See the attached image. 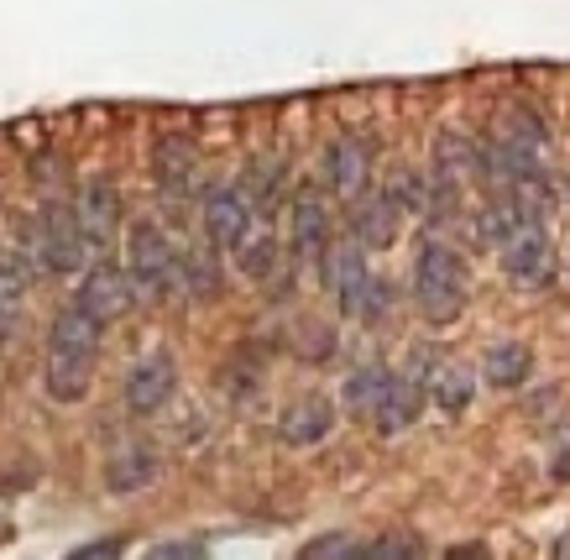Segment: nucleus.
<instances>
[{
    "label": "nucleus",
    "mask_w": 570,
    "mask_h": 560,
    "mask_svg": "<svg viewBox=\"0 0 570 560\" xmlns=\"http://www.w3.org/2000/svg\"><path fill=\"white\" fill-rule=\"evenodd\" d=\"M100 335L105 325L95 315H85L79 304L58 310L48 331V356H42V383H48V399L58 403H79L95 383V367H100Z\"/></svg>",
    "instance_id": "obj_1"
},
{
    "label": "nucleus",
    "mask_w": 570,
    "mask_h": 560,
    "mask_svg": "<svg viewBox=\"0 0 570 560\" xmlns=\"http://www.w3.org/2000/svg\"><path fill=\"white\" fill-rule=\"evenodd\" d=\"M471 298V267L445 236H424L414 257V304L430 325H455Z\"/></svg>",
    "instance_id": "obj_2"
},
{
    "label": "nucleus",
    "mask_w": 570,
    "mask_h": 560,
    "mask_svg": "<svg viewBox=\"0 0 570 560\" xmlns=\"http://www.w3.org/2000/svg\"><path fill=\"white\" fill-rule=\"evenodd\" d=\"M126 278L147 304H163L178 294V246L163 236L157 220H131V230H126Z\"/></svg>",
    "instance_id": "obj_3"
},
{
    "label": "nucleus",
    "mask_w": 570,
    "mask_h": 560,
    "mask_svg": "<svg viewBox=\"0 0 570 560\" xmlns=\"http://www.w3.org/2000/svg\"><path fill=\"white\" fill-rule=\"evenodd\" d=\"M430 367H434V351L430 346H414L409 351V362L397 372H387V387H382V403L372 424H377V435H403V430H414L419 414L430 409Z\"/></svg>",
    "instance_id": "obj_4"
},
{
    "label": "nucleus",
    "mask_w": 570,
    "mask_h": 560,
    "mask_svg": "<svg viewBox=\"0 0 570 560\" xmlns=\"http://www.w3.org/2000/svg\"><path fill=\"white\" fill-rule=\"evenodd\" d=\"M32 252H37V267L52 273V278H69L85 267V236H79V220H73V205L69 199H48L37 210V230H32Z\"/></svg>",
    "instance_id": "obj_5"
},
{
    "label": "nucleus",
    "mask_w": 570,
    "mask_h": 560,
    "mask_svg": "<svg viewBox=\"0 0 570 560\" xmlns=\"http://www.w3.org/2000/svg\"><path fill=\"white\" fill-rule=\"evenodd\" d=\"M320 263V278H325L330 298L346 310V315H356L362 310V294H366V283H372V273H366V246L356 242V236H330L325 252L314 257Z\"/></svg>",
    "instance_id": "obj_6"
},
{
    "label": "nucleus",
    "mask_w": 570,
    "mask_h": 560,
    "mask_svg": "<svg viewBox=\"0 0 570 560\" xmlns=\"http://www.w3.org/2000/svg\"><path fill=\"white\" fill-rule=\"evenodd\" d=\"M498 263L502 273L519 283V288H544L554 278V242L544 226H519L513 236L498 242Z\"/></svg>",
    "instance_id": "obj_7"
},
{
    "label": "nucleus",
    "mask_w": 570,
    "mask_h": 560,
    "mask_svg": "<svg viewBox=\"0 0 570 560\" xmlns=\"http://www.w3.org/2000/svg\"><path fill=\"white\" fill-rule=\"evenodd\" d=\"M73 220L89 252H110V242L121 236V189L110 178H85V189L73 199Z\"/></svg>",
    "instance_id": "obj_8"
},
{
    "label": "nucleus",
    "mask_w": 570,
    "mask_h": 560,
    "mask_svg": "<svg viewBox=\"0 0 570 560\" xmlns=\"http://www.w3.org/2000/svg\"><path fill=\"white\" fill-rule=\"evenodd\" d=\"M199 220H205L209 246L236 252V246L252 236V199H246L236 184H209L205 199H199Z\"/></svg>",
    "instance_id": "obj_9"
},
{
    "label": "nucleus",
    "mask_w": 570,
    "mask_h": 560,
    "mask_svg": "<svg viewBox=\"0 0 570 560\" xmlns=\"http://www.w3.org/2000/svg\"><path fill=\"white\" fill-rule=\"evenodd\" d=\"M73 304L85 310V315H95L100 325H116V320L137 304V288H131V278H126L121 263H110V257H100V263L85 273V283H79V294H73Z\"/></svg>",
    "instance_id": "obj_10"
},
{
    "label": "nucleus",
    "mask_w": 570,
    "mask_h": 560,
    "mask_svg": "<svg viewBox=\"0 0 570 560\" xmlns=\"http://www.w3.org/2000/svg\"><path fill=\"white\" fill-rule=\"evenodd\" d=\"M178 393V362L174 351H147L126 372V409L131 414H157Z\"/></svg>",
    "instance_id": "obj_11"
},
{
    "label": "nucleus",
    "mask_w": 570,
    "mask_h": 560,
    "mask_svg": "<svg viewBox=\"0 0 570 560\" xmlns=\"http://www.w3.org/2000/svg\"><path fill=\"white\" fill-rule=\"evenodd\" d=\"M325 184L341 199H356V194L372 189V141L366 137H335L325 147Z\"/></svg>",
    "instance_id": "obj_12"
},
{
    "label": "nucleus",
    "mask_w": 570,
    "mask_h": 560,
    "mask_svg": "<svg viewBox=\"0 0 570 560\" xmlns=\"http://www.w3.org/2000/svg\"><path fill=\"white\" fill-rule=\"evenodd\" d=\"M397 226H403V210L387 189H366L351 199V236L366 246V252H382V246L397 242Z\"/></svg>",
    "instance_id": "obj_13"
},
{
    "label": "nucleus",
    "mask_w": 570,
    "mask_h": 560,
    "mask_svg": "<svg viewBox=\"0 0 570 560\" xmlns=\"http://www.w3.org/2000/svg\"><path fill=\"white\" fill-rule=\"evenodd\" d=\"M482 178V147L461 131H440L434 137V189L466 194Z\"/></svg>",
    "instance_id": "obj_14"
},
{
    "label": "nucleus",
    "mask_w": 570,
    "mask_h": 560,
    "mask_svg": "<svg viewBox=\"0 0 570 560\" xmlns=\"http://www.w3.org/2000/svg\"><path fill=\"white\" fill-rule=\"evenodd\" d=\"M487 141H498V147H508V153H519V158H544V121L534 116V106H523V100H508V106H498V116H492V131H487Z\"/></svg>",
    "instance_id": "obj_15"
},
{
    "label": "nucleus",
    "mask_w": 570,
    "mask_h": 560,
    "mask_svg": "<svg viewBox=\"0 0 570 560\" xmlns=\"http://www.w3.org/2000/svg\"><path fill=\"white\" fill-rule=\"evenodd\" d=\"M194 174H199V153H194L189 137H163V141H157L153 178H157L163 205H178V199L194 189Z\"/></svg>",
    "instance_id": "obj_16"
},
{
    "label": "nucleus",
    "mask_w": 570,
    "mask_h": 560,
    "mask_svg": "<svg viewBox=\"0 0 570 560\" xmlns=\"http://www.w3.org/2000/svg\"><path fill=\"white\" fill-rule=\"evenodd\" d=\"M288 242H294V257L298 263H314L330 242V210L325 199L314 189H298L294 194V210H288Z\"/></svg>",
    "instance_id": "obj_17"
},
{
    "label": "nucleus",
    "mask_w": 570,
    "mask_h": 560,
    "mask_svg": "<svg viewBox=\"0 0 570 560\" xmlns=\"http://www.w3.org/2000/svg\"><path fill=\"white\" fill-rule=\"evenodd\" d=\"M157 477V455L147 440H121L105 455V488L110 492H141Z\"/></svg>",
    "instance_id": "obj_18"
},
{
    "label": "nucleus",
    "mask_w": 570,
    "mask_h": 560,
    "mask_svg": "<svg viewBox=\"0 0 570 560\" xmlns=\"http://www.w3.org/2000/svg\"><path fill=\"white\" fill-rule=\"evenodd\" d=\"M330 430H335V409H330V399H298L277 414V435L288 440V445H320Z\"/></svg>",
    "instance_id": "obj_19"
},
{
    "label": "nucleus",
    "mask_w": 570,
    "mask_h": 560,
    "mask_svg": "<svg viewBox=\"0 0 570 560\" xmlns=\"http://www.w3.org/2000/svg\"><path fill=\"white\" fill-rule=\"evenodd\" d=\"M21 315H27V267L17 252H0V346L21 335Z\"/></svg>",
    "instance_id": "obj_20"
},
{
    "label": "nucleus",
    "mask_w": 570,
    "mask_h": 560,
    "mask_svg": "<svg viewBox=\"0 0 570 560\" xmlns=\"http://www.w3.org/2000/svg\"><path fill=\"white\" fill-rule=\"evenodd\" d=\"M430 403H440V409H445V414H461V409H466L471 403V393H476V372L466 367V362H455V356H450V362H440V356H434V367H430Z\"/></svg>",
    "instance_id": "obj_21"
},
{
    "label": "nucleus",
    "mask_w": 570,
    "mask_h": 560,
    "mask_svg": "<svg viewBox=\"0 0 570 560\" xmlns=\"http://www.w3.org/2000/svg\"><path fill=\"white\" fill-rule=\"evenodd\" d=\"M220 246H189V252H178V294L189 298H215L220 294V257H215Z\"/></svg>",
    "instance_id": "obj_22"
},
{
    "label": "nucleus",
    "mask_w": 570,
    "mask_h": 560,
    "mask_svg": "<svg viewBox=\"0 0 570 560\" xmlns=\"http://www.w3.org/2000/svg\"><path fill=\"white\" fill-rule=\"evenodd\" d=\"M529 372H534V351L523 346V341H498V346H487L482 377L492 387H523Z\"/></svg>",
    "instance_id": "obj_23"
},
{
    "label": "nucleus",
    "mask_w": 570,
    "mask_h": 560,
    "mask_svg": "<svg viewBox=\"0 0 570 560\" xmlns=\"http://www.w3.org/2000/svg\"><path fill=\"white\" fill-rule=\"evenodd\" d=\"M382 387H387V367H356L346 377V409L362 414V420H372L382 403Z\"/></svg>",
    "instance_id": "obj_24"
},
{
    "label": "nucleus",
    "mask_w": 570,
    "mask_h": 560,
    "mask_svg": "<svg viewBox=\"0 0 570 560\" xmlns=\"http://www.w3.org/2000/svg\"><path fill=\"white\" fill-rule=\"evenodd\" d=\"M236 267H242L246 278H273L277 242H273V236H246V242L236 246Z\"/></svg>",
    "instance_id": "obj_25"
},
{
    "label": "nucleus",
    "mask_w": 570,
    "mask_h": 560,
    "mask_svg": "<svg viewBox=\"0 0 570 560\" xmlns=\"http://www.w3.org/2000/svg\"><path fill=\"white\" fill-rule=\"evenodd\" d=\"M387 194L397 199V210L403 215H430V184H424L414 168H403V174L387 184Z\"/></svg>",
    "instance_id": "obj_26"
},
{
    "label": "nucleus",
    "mask_w": 570,
    "mask_h": 560,
    "mask_svg": "<svg viewBox=\"0 0 570 560\" xmlns=\"http://www.w3.org/2000/svg\"><path fill=\"white\" fill-rule=\"evenodd\" d=\"M335 556H362V540L356 534H325V540L304 544V560H335Z\"/></svg>",
    "instance_id": "obj_27"
},
{
    "label": "nucleus",
    "mask_w": 570,
    "mask_h": 560,
    "mask_svg": "<svg viewBox=\"0 0 570 560\" xmlns=\"http://www.w3.org/2000/svg\"><path fill=\"white\" fill-rule=\"evenodd\" d=\"M362 556H372V560L424 556V544H419V540H409V534H387V540H372V544H362Z\"/></svg>",
    "instance_id": "obj_28"
},
{
    "label": "nucleus",
    "mask_w": 570,
    "mask_h": 560,
    "mask_svg": "<svg viewBox=\"0 0 570 560\" xmlns=\"http://www.w3.org/2000/svg\"><path fill=\"white\" fill-rule=\"evenodd\" d=\"M157 560H178V556H205V540H168V544H153Z\"/></svg>",
    "instance_id": "obj_29"
},
{
    "label": "nucleus",
    "mask_w": 570,
    "mask_h": 560,
    "mask_svg": "<svg viewBox=\"0 0 570 560\" xmlns=\"http://www.w3.org/2000/svg\"><path fill=\"white\" fill-rule=\"evenodd\" d=\"M100 556H121V540H95L73 550V560H100Z\"/></svg>",
    "instance_id": "obj_30"
},
{
    "label": "nucleus",
    "mask_w": 570,
    "mask_h": 560,
    "mask_svg": "<svg viewBox=\"0 0 570 560\" xmlns=\"http://www.w3.org/2000/svg\"><path fill=\"white\" fill-rule=\"evenodd\" d=\"M550 477L554 482H570V440H560V451H554V461H550Z\"/></svg>",
    "instance_id": "obj_31"
}]
</instances>
